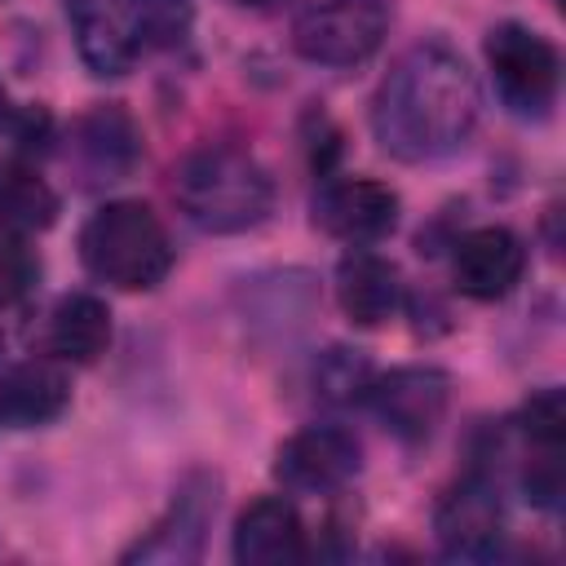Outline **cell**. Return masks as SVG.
I'll list each match as a JSON object with an SVG mask.
<instances>
[{"label": "cell", "instance_id": "obj_1", "mask_svg": "<svg viewBox=\"0 0 566 566\" xmlns=\"http://www.w3.org/2000/svg\"><path fill=\"white\" fill-rule=\"evenodd\" d=\"M478 115V80L442 40L411 44L371 97V133L380 150L402 164H433L455 155L473 137Z\"/></svg>", "mask_w": 566, "mask_h": 566}, {"label": "cell", "instance_id": "obj_2", "mask_svg": "<svg viewBox=\"0 0 566 566\" xmlns=\"http://www.w3.org/2000/svg\"><path fill=\"white\" fill-rule=\"evenodd\" d=\"M172 199L190 226L208 234H243L270 217L274 181L252 155L234 146H203L177 164Z\"/></svg>", "mask_w": 566, "mask_h": 566}, {"label": "cell", "instance_id": "obj_3", "mask_svg": "<svg viewBox=\"0 0 566 566\" xmlns=\"http://www.w3.org/2000/svg\"><path fill=\"white\" fill-rule=\"evenodd\" d=\"M80 261L88 265L93 279L119 292H150L172 270V243H168L164 221L146 203L115 199V203H102L84 221Z\"/></svg>", "mask_w": 566, "mask_h": 566}, {"label": "cell", "instance_id": "obj_4", "mask_svg": "<svg viewBox=\"0 0 566 566\" xmlns=\"http://www.w3.org/2000/svg\"><path fill=\"white\" fill-rule=\"evenodd\" d=\"M389 31L385 0H314L292 22V44L305 62L318 66H358L367 62Z\"/></svg>", "mask_w": 566, "mask_h": 566}, {"label": "cell", "instance_id": "obj_5", "mask_svg": "<svg viewBox=\"0 0 566 566\" xmlns=\"http://www.w3.org/2000/svg\"><path fill=\"white\" fill-rule=\"evenodd\" d=\"M486 62H491L495 88L513 115H544L553 106L562 62H557V49L539 31H531L522 22L491 27L486 31Z\"/></svg>", "mask_w": 566, "mask_h": 566}, {"label": "cell", "instance_id": "obj_6", "mask_svg": "<svg viewBox=\"0 0 566 566\" xmlns=\"http://www.w3.org/2000/svg\"><path fill=\"white\" fill-rule=\"evenodd\" d=\"M433 535H438L442 553L455 557V562H491L500 553V544H504V500H500V486L482 469L464 473L438 500Z\"/></svg>", "mask_w": 566, "mask_h": 566}, {"label": "cell", "instance_id": "obj_7", "mask_svg": "<svg viewBox=\"0 0 566 566\" xmlns=\"http://www.w3.org/2000/svg\"><path fill=\"white\" fill-rule=\"evenodd\" d=\"M217 478L212 473H190L177 491H172V504L168 513L133 544L124 548V562H146V566H186V562H199L203 553V539H208V526L217 517Z\"/></svg>", "mask_w": 566, "mask_h": 566}, {"label": "cell", "instance_id": "obj_8", "mask_svg": "<svg viewBox=\"0 0 566 566\" xmlns=\"http://www.w3.org/2000/svg\"><path fill=\"white\" fill-rule=\"evenodd\" d=\"M371 411L380 424L402 442H424L451 402V380L438 367H394L389 376H376L367 389Z\"/></svg>", "mask_w": 566, "mask_h": 566}, {"label": "cell", "instance_id": "obj_9", "mask_svg": "<svg viewBox=\"0 0 566 566\" xmlns=\"http://www.w3.org/2000/svg\"><path fill=\"white\" fill-rule=\"evenodd\" d=\"M354 473H358V442L336 424H314L292 433L274 460V478L301 495L340 491Z\"/></svg>", "mask_w": 566, "mask_h": 566}, {"label": "cell", "instance_id": "obj_10", "mask_svg": "<svg viewBox=\"0 0 566 566\" xmlns=\"http://www.w3.org/2000/svg\"><path fill=\"white\" fill-rule=\"evenodd\" d=\"M75 49L93 75H124L146 53L128 0H62Z\"/></svg>", "mask_w": 566, "mask_h": 566}, {"label": "cell", "instance_id": "obj_11", "mask_svg": "<svg viewBox=\"0 0 566 566\" xmlns=\"http://www.w3.org/2000/svg\"><path fill=\"white\" fill-rule=\"evenodd\" d=\"M314 221L332 239L363 248V243H376V239L394 234V226H398V195L385 181H371V177L332 181L314 199Z\"/></svg>", "mask_w": 566, "mask_h": 566}, {"label": "cell", "instance_id": "obj_12", "mask_svg": "<svg viewBox=\"0 0 566 566\" xmlns=\"http://www.w3.org/2000/svg\"><path fill=\"white\" fill-rule=\"evenodd\" d=\"M522 265H526V252H522V239L504 226H478L469 234L455 239V252H451V274H455V287L473 301H500L517 287L522 279Z\"/></svg>", "mask_w": 566, "mask_h": 566}, {"label": "cell", "instance_id": "obj_13", "mask_svg": "<svg viewBox=\"0 0 566 566\" xmlns=\"http://www.w3.org/2000/svg\"><path fill=\"white\" fill-rule=\"evenodd\" d=\"M71 155L84 172V181H119L137 168L142 159V137L137 124L119 106H97L88 111L75 133H71Z\"/></svg>", "mask_w": 566, "mask_h": 566}, {"label": "cell", "instance_id": "obj_14", "mask_svg": "<svg viewBox=\"0 0 566 566\" xmlns=\"http://www.w3.org/2000/svg\"><path fill=\"white\" fill-rule=\"evenodd\" d=\"M305 557V531L296 509L283 495L252 500L234 522V562L243 566H283Z\"/></svg>", "mask_w": 566, "mask_h": 566}, {"label": "cell", "instance_id": "obj_15", "mask_svg": "<svg viewBox=\"0 0 566 566\" xmlns=\"http://www.w3.org/2000/svg\"><path fill=\"white\" fill-rule=\"evenodd\" d=\"M336 301H340V310H345L349 323L380 327L402 305L398 265L385 261V256H376V252H367V248H354L336 265Z\"/></svg>", "mask_w": 566, "mask_h": 566}, {"label": "cell", "instance_id": "obj_16", "mask_svg": "<svg viewBox=\"0 0 566 566\" xmlns=\"http://www.w3.org/2000/svg\"><path fill=\"white\" fill-rule=\"evenodd\" d=\"M71 385L53 363H18L0 376V424L35 429L66 411Z\"/></svg>", "mask_w": 566, "mask_h": 566}, {"label": "cell", "instance_id": "obj_17", "mask_svg": "<svg viewBox=\"0 0 566 566\" xmlns=\"http://www.w3.org/2000/svg\"><path fill=\"white\" fill-rule=\"evenodd\" d=\"M111 345V310L88 296V292H71L53 305L49 314V349L66 363H93L102 358Z\"/></svg>", "mask_w": 566, "mask_h": 566}, {"label": "cell", "instance_id": "obj_18", "mask_svg": "<svg viewBox=\"0 0 566 566\" xmlns=\"http://www.w3.org/2000/svg\"><path fill=\"white\" fill-rule=\"evenodd\" d=\"M53 217H57V195L35 172H27V168L0 172V230L22 239V234L53 226Z\"/></svg>", "mask_w": 566, "mask_h": 566}, {"label": "cell", "instance_id": "obj_19", "mask_svg": "<svg viewBox=\"0 0 566 566\" xmlns=\"http://www.w3.org/2000/svg\"><path fill=\"white\" fill-rule=\"evenodd\" d=\"M371 380H376V371L358 349H327L314 363V389H318L323 402H340V407L345 402H363Z\"/></svg>", "mask_w": 566, "mask_h": 566}, {"label": "cell", "instance_id": "obj_20", "mask_svg": "<svg viewBox=\"0 0 566 566\" xmlns=\"http://www.w3.org/2000/svg\"><path fill=\"white\" fill-rule=\"evenodd\" d=\"M128 4H133L142 49H172L190 35V22H195L190 0H128Z\"/></svg>", "mask_w": 566, "mask_h": 566}, {"label": "cell", "instance_id": "obj_21", "mask_svg": "<svg viewBox=\"0 0 566 566\" xmlns=\"http://www.w3.org/2000/svg\"><path fill=\"white\" fill-rule=\"evenodd\" d=\"M522 433L539 451H562V442H566V402H562V389H535L522 402Z\"/></svg>", "mask_w": 566, "mask_h": 566}, {"label": "cell", "instance_id": "obj_22", "mask_svg": "<svg viewBox=\"0 0 566 566\" xmlns=\"http://www.w3.org/2000/svg\"><path fill=\"white\" fill-rule=\"evenodd\" d=\"M35 283V256L9 234L0 239V310L18 305Z\"/></svg>", "mask_w": 566, "mask_h": 566}, {"label": "cell", "instance_id": "obj_23", "mask_svg": "<svg viewBox=\"0 0 566 566\" xmlns=\"http://www.w3.org/2000/svg\"><path fill=\"white\" fill-rule=\"evenodd\" d=\"M9 115V102H4V88H0V119Z\"/></svg>", "mask_w": 566, "mask_h": 566}, {"label": "cell", "instance_id": "obj_24", "mask_svg": "<svg viewBox=\"0 0 566 566\" xmlns=\"http://www.w3.org/2000/svg\"><path fill=\"white\" fill-rule=\"evenodd\" d=\"M234 4H270V0H234Z\"/></svg>", "mask_w": 566, "mask_h": 566}]
</instances>
